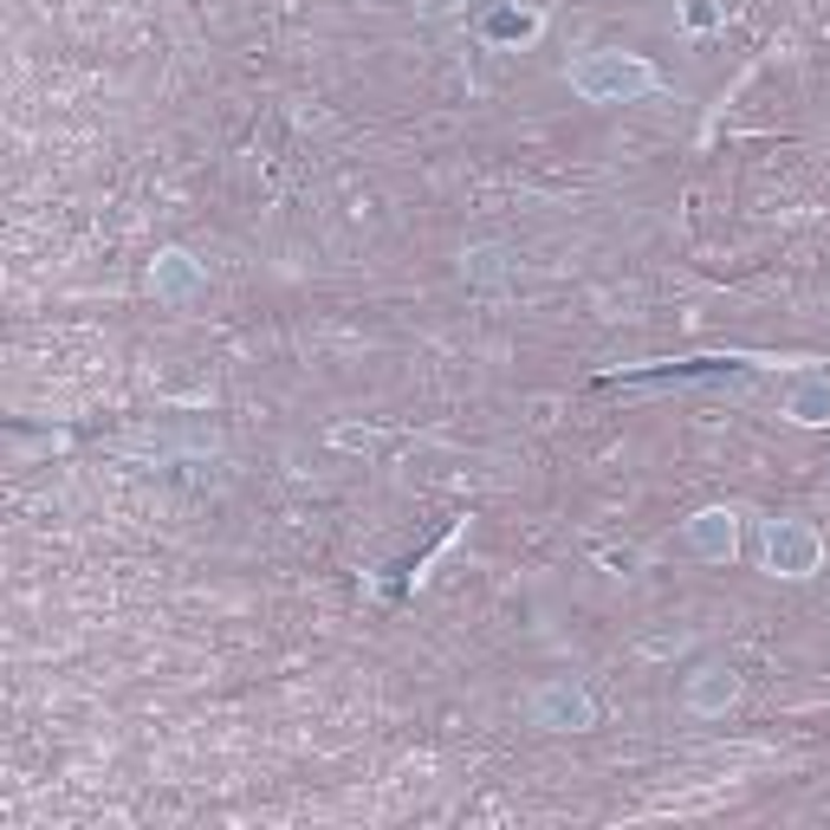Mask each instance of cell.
<instances>
[{"label": "cell", "instance_id": "6da1fadb", "mask_svg": "<svg viewBox=\"0 0 830 830\" xmlns=\"http://www.w3.org/2000/svg\"><path fill=\"white\" fill-rule=\"evenodd\" d=\"M571 85H577L591 104H622V98L649 91V85H655V71L642 66V59H622V53H597V59L571 66Z\"/></svg>", "mask_w": 830, "mask_h": 830}, {"label": "cell", "instance_id": "7a4b0ae2", "mask_svg": "<svg viewBox=\"0 0 830 830\" xmlns=\"http://www.w3.org/2000/svg\"><path fill=\"white\" fill-rule=\"evenodd\" d=\"M765 558H772V571L805 577V571H818V532L798 526V519H778V526L765 532Z\"/></svg>", "mask_w": 830, "mask_h": 830}, {"label": "cell", "instance_id": "3957f363", "mask_svg": "<svg viewBox=\"0 0 830 830\" xmlns=\"http://www.w3.org/2000/svg\"><path fill=\"white\" fill-rule=\"evenodd\" d=\"M694 546L707 558H727L733 552V519H727V513H700V519H694Z\"/></svg>", "mask_w": 830, "mask_h": 830}, {"label": "cell", "instance_id": "277c9868", "mask_svg": "<svg viewBox=\"0 0 830 830\" xmlns=\"http://www.w3.org/2000/svg\"><path fill=\"white\" fill-rule=\"evenodd\" d=\"M792 415H798V422H825V415H830V383H818V390H805V396L792 403Z\"/></svg>", "mask_w": 830, "mask_h": 830}]
</instances>
